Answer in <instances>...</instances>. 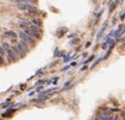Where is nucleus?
I'll return each mask as SVG.
<instances>
[{"instance_id":"obj_25","label":"nucleus","mask_w":125,"mask_h":120,"mask_svg":"<svg viewBox=\"0 0 125 120\" xmlns=\"http://www.w3.org/2000/svg\"><path fill=\"white\" fill-rule=\"evenodd\" d=\"M106 46H107V43H106V42H105V43H103V44H101V48H103V50H105V48H106Z\"/></svg>"},{"instance_id":"obj_15","label":"nucleus","mask_w":125,"mask_h":120,"mask_svg":"<svg viewBox=\"0 0 125 120\" xmlns=\"http://www.w3.org/2000/svg\"><path fill=\"white\" fill-rule=\"evenodd\" d=\"M1 46L4 48V50H5V51H6V50H9V49L11 48V45L9 44V43H7V42H4V43L1 44Z\"/></svg>"},{"instance_id":"obj_3","label":"nucleus","mask_w":125,"mask_h":120,"mask_svg":"<svg viewBox=\"0 0 125 120\" xmlns=\"http://www.w3.org/2000/svg\"><path fill=\"white\" fill-rule=\"evenodd\" d=\"M17 7L19 10H21V11H25V12L32 13V14H37V13L41 12V11H39L36 6H33L32 4H18Z\"/></svg>"},{"instance_id":"obj_16","label":"nucleus","mask_w":125,"mask_h":120,"mask_svg":"<svg viewBox=\"0 0 125 120\" xmlns=\"http://www.w3.org/2000/svg\"><path fill=\"white\" fill-rule=\"evenodd\" d=\"M101 60H103V57H100V58H98V60H96L95 62H94V63H93V64H92V67H91V69H93V68H95L96 65L99 64V62H100V61H101Z\"/></svg>"},{"instance_id":"obj_17","label":"nucleus","mask_w":125,"mask_h":120,"mask_svg":"<svg viewBox=\"0 0 125 120\" xmlns=\"http://www.w3.org/2000/svg\"><path fill=\"white\" fill-rule=\"evenodd\" d=\"M5 54H6V51L4 50V48H2V46H0V55L4 57V55H5Z\"/></svg>"},{"instance_id":"obj_1","label":"nucleus","mask_w":125,"mask_h":120,"mask_svg":"<svg viewBox=\"0 0 125 120\" xmlns=\"http://www.w3.org/2000/svg\"><path fill=\"white\" fill-rule=\"evenodd\" d=\"M24 31H25L26 33H29L30 36H32L33 38H37V39H41V38H42V35H43L42 28L35 25V24H30L28 28L24 29Z\"/></svg>"},{"instance_id":"obj_18","label":"nucleus","mask_w":125,"mask_h":120,"mask_svg":"<svg viewBox=\"0 0 125 120\" xmlns=\"http://www.w3.org/2000/svg\"><path fill=\"white\" fill-rule=\"evenodd\" d=\"M94 58H95V56H94V55L89 56V58H87V60H86V63H88V62H91V61H92V60H94Z\"/></svg>"},{"instance_id":"obj_28","label":"nucleus","mask_w":125,"mask_h":120,"mask_svg":"<svg viewBox=\"0 0 125 120\" xmlns=\"http://www.w3.org/2000/svg\"><path fill=\"white\" fill-rule=\"evenodd\" d=\"M57 81H58V77H57V76H55V79L52 80V82H54V83H56Z\"/></svg>"},{"instance_id":"obj_27","label":"nucleus","mask_w":125,"mask_h":120,"mask_svg":"<svg viewBox=\"0 0 125 120\" xmlns=\"http://www.w3.org/2000/svg\"><path fill=\"white\" fill-rule=\"evenodd\" d=\"M57 64V61H55V62H52V63H51V64L49 65V67H54V65H56Z\"/></svg>"},{"instance_id":"obj_10","label":"nucleus","mask_w":125,"mask_h":120,"mask_svg":"<svg viewBox=\"0 0 125 120\" xmlns=\"http://www.w3.org/2000/svg\"><path fill=\"white\" fill-rule=\"evenodd\" d=\"M14 2H17V4H36L37 0H16Z\"/></svg>"},{"instance_id":"obj_5","label":"nucleus","mask_w":125,"mask_h":120,"mask_svg":"<svg viewBox=\"0 0 125 120\" xmlns=\"http://www.w3.org/2000/svg\"><path fill=\"white\" fill-rule=\"evenodd\" d=\"M6 57H7V60H9V62H11V63H13V62H16L17 61V56L14 55V52L12 51V49H9V50H6Z\"/></svg>"},{"instance_id":"obj_11","label":"nucleus","mask_w":125,"mask_h":120,"mask_svg":"<svg viewBox=\"0 0 125 120\" xmlns=\"http://www.w3.org/2000/svg\"><path fill=\"white\" fill-rule=\"evenodd\" d=\"M31 24H35V25H37V26H41L42 28V20L39 18H36V17H33V18L31 19Z\"/></svg>"},{"instance_id":"obj_9","label":"nucleus","mask_w":125,"mask_h":120,"mask_svg":"<svg viewBox=\"0 0 125 120\" xmlns=\"http://www.w3.org/2000/svg\"><path fill=\"white\" fill-rule=\"evenodd\" d=\"M30 24V21H28V20H25V19H20L19 20V26L20 28H23V29H25V28H28Z\"/></svg>"},{"instance_id":"obj_24","label":"nucleus","mask_w":125,"mask_h":120,"mask_svg":"<svg viewBox=\"0 0 125 120\" xmlns=\"http://www.w3.org/2000/svg\"><path fill=\"white\" fill-rule=\"evenodd\" d=\"M87 69H88V67H87V65H83V67L81 68V71H85V70H87Z\"/></svg>"},{"instance_id":"obj_4","label":"nucleus","mask_w":125,"mask_h":120,"mask_svg":"<svg viewBox=\"0 0 125 120\" xmlns=\"http://www.w3.org/2000/svg\"><path fill=\"white\" fill-rule=\"evenodd\" d=\"M11 49H12V51L14 52V55L17 56V57H21V58H23V57H25V55H26V52H24L17 44L13 45V46H11Z\"/></svg>"},{"instance_id":"obj_13","label":"nucleus","mask_w":125,"mask_h":120,"mask_svg":"<svg viewBox=\"0 0 125 120\" xmlns=\"http://www.w3.org/2000/svg\"><path fill=\"white\" fill-rule=\"evenodd\" d=\"M13 113H14V110H10L9 112H5V113L2 114V117H4V118H7V117H12L11 114H13Z\"/></svg>"},{"instance_id":"obj_21","label":"nucleus","mask_w":125,"mask_h":120,"mask_svg":"<svg viewBox=\"0 0 125 120\" xmlns=\"http://www.w3.org/2000/svg\"><path fill=\"white\" fill-rule=\"evenodd\" d=\"M4 63H5V60H4V57H2V56L0 55V65H2Z\"/></svg>"},{"instance_id":"obj_29","label":"nucleus","mask_w":125,"mask_h":120,"mask_svg":"<svg viewBox=\"0 0 125 120\" xmlns=\"http://www.w3.org/2000/svg\"><path fill=\"white\" fill-rule=\"evenodd\" d=\"M68 86H70V82H66V83H64V87H68Z\"/></svg>"},{"instance_id":"obj_7","label":"nucleus","mask_w":125,"mask_h":120,"mask_svg":"<svg viewBox=\"0 0 125 120\" xmlns=\"http://www.w3.org/2000/svg\"><path fill=\"white\" fill-rule=\"evenodd\" d=\"M17 45L19 46V48H20V49H21V50H23V51H24V52H29V51H30V45H29V44H28V43H25V42H23L21 39H20L19 42L17 43Z\"/></svg>"},{"instance_id":"obj_30","label":"nucleus","mask_w":125,"mask_h":120,"mask_svg":"<svg viewBox=\"0 0 125 120\" xmlns=\"http://www.w3.org/2000/svg\"><path fill=\"white\" fill-rule=\"evenodd\" d=\"M70 65H73V67H75V65H76V62H72V64Z\"/></svg>"},{"instance_id":"obj_19","label":"nucleus","mask_w":125,"mask_h":120,"mask_svg":"<svg viewBox=\"0 0 125 120\" xmlns=\"http://www.w3.org/2000/svg\"><path fill=\"white\" fill-rule=\"evenodd\" d=\"M43 83H45V80H41V81H37V82L35 83V86H39V84H43Z\"/></svg>"},{"instance_id":"obj_23","label":"nucleus","mask_w":125,"mask_h":120,"mask_svg":"<svg viewBox=\"0 0 125 120\" xmlns=\"http://www.w3.org/2000/svg\"><path fill=\"white\" fill-rule=\"evenodd\" d=\"M68 69H69V65H66L64 68H62V71H67Z\"/></svg>"},{"instance_id":"obj_14","label":"nucleus","mask_w":125,"mask_h":120,"mask_svg":"<svg viewBox=\"0 0 125 120\" xmlns=\"http://www.w3.org/2000/svg\"><path fill=\"white\" fill-rule=\"evenodd\" d=\"M67 31H68L67 28H61V29H60V32L57 33V36H58V37H61V36H62V33H66Z\"/></svg>"},{"instance_id":"obj_6","label":"nucleus","mask_w":125,"mask_h":120,"mask_svg":"<svg viewBox=\"0 0 125 120\" xmlns=\"http://www.w3.org/2000/svg\"><path fill=\"white\" fill-rule=\"evenodd\" d=\"M4 36L7 37V39H11V40L16 42V40H17L16 38H17L18 35H17V32H14V31H6V32L4 33Z\"/></svg>"},{"instance_id":"obj_22","label":"nucleus","mask_w":125,"mask_h":120,"mask_svg":"<svg viewBox=\"0 0 125 120\" xmlns=\"http://www.w3.org/2000/svg\"><path fill=\"white\" fill-rule=\"evenodd\" d=\"M43 88H44V87H43L42 84H39V87H38V88H37V89H36V92H37V93H39V92H41V90H42V89H43Z\"/></svg>"},{"instance_id":"obj_12","label":"nucleus","mask_w":125,"mask_h":120,"mask_svg":"<svg viewBox=\"0 0 125 120\" xmlns=\"http://www.w3.org/2000/svg\"><path fill=\"white\" fill-rule=\"evenodd\" d=\"M106 25H107V23H105V24H104V26H103V28H101V30H100V31H99V33H98V36H96V40H99V39H100V38H101V36H103V33H104V32H105Z\"/></svg>"},{"instance_id":"obj_8","label":"nucleus","mask_w":125,"mask_h":120,"mask_svg":"<svg viewBox=\"0 0 125 120\" xmlns=\"http://www.w3.org/2000/svg\"><path fill=\"white\" fill-rule=\"evenodd\" d=\"M96 119H103V120H113V119H115V117H113V115H110L108 113H103V114H98Z\"/></svg>"},{"instance_id":"obj_31","label":"nucleus","mask_w":125,"mask_h":120,"mask_svg":"<svg viewBox=\"0 0 125 120\" xmlns=\"http://www.w3.org/2000/svg\"><path fill=\"white\" fill-rule=\"evenodd\" d=\"M110 1H112V0H110Z\"/></svg>"},{"instance_id":"obj_2","label":"nucleus","mask_w":125,"mask_h":120,"mask_svg":"<svg viewBox=\"0 0 125 120\" xmlns=\"http://www.w3.org/2000/svg\"><path fill=\"white\" fill-rule=\"evenodd\" d=\"M17 35L19 36V38L23 40V42L28 43L30 46H35L36 45V39L32 37V36H30L29 33H26L24 30H23V31H18V32H17Z\"/></svg>"},{"instance_id":"obj_20","label":"nucleus","mask_w":125,"mask_h":120,"mask_svg":"<svg viewBox=\"0 0 125 120\" xmlns=\"http://www.w3.org/2000/svg\"><path fill=\"white\" fill-rule=\"evenodd\" d=\"M117 4H118V1H115V4H113V5H112V6L110 7V11H113V10H115V7L117 6Z\"/></svg>"},{"instance_id":"obj_26","label":"nucleus","mask_w":125,"mask_h":120,"mask_svg":"<svg viewBox=\"0 0 125 120\" xmlns=\"http://www.w3.org/2000/svg\"><path fill=\"white\" fill-rule=\"evenodd\" d=\"M120 20H122V21L124 20V12H122V13H120Z\"/></svg>"}]
</instances>
